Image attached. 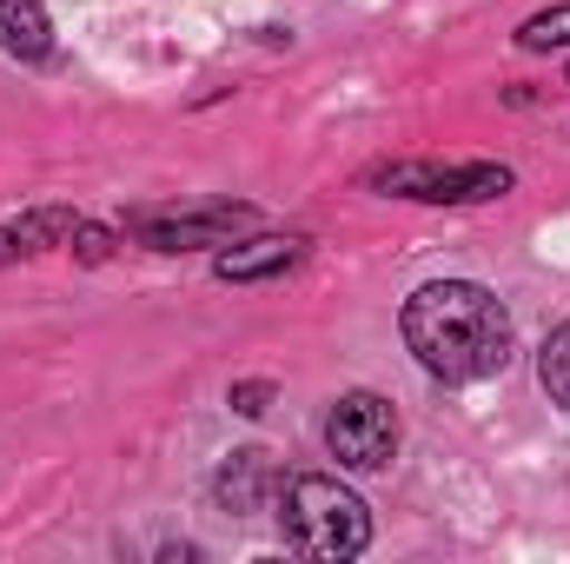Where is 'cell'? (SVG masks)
Wrapping results in <instances>:
<instances>
[{
	"instance_id": "6da1fadb",
	"label": "cell",
	"mask_w": 570,
	"mask_h": 564,
	"mask_svg": "<svg viewBox=\"0 0 570 564\" xmlns=\"http://www.w3.org/2000/svg\"><path fill=\"white\" fill-rule=\"evenodd\" d=\"M399 332L412 359L444 386H471L511 366V312L478 280H431L405 299Z\"/></svg>"
},
{
	"instance_id": "7a4b0ae2",
	"label": "cell",
	"mask_w": 570,
	"mask_h": 564,
	"mask_svg": "<svg viewBox=\"0 0 570 564\" xmlns=\"http://www.w3.org/2000/svg\"><path fill=\"white\" fill-rule=\"evenodd\" d=\"M279 525L305 558H358L372 545V512L325 471H298L279 485Z\"/></svg>"
},
{
	"instance_id": "3957f363",
	"label": "cell",
	"mask_w": 570,
	"mask_h": 564,
	"mask_svg": "<svg viewBox=\"0 0 570 564\" xmlns=\"http://www.w3.org/2000/svg\"><path fill=\"white\" fill-rule=\"evenodd\" d=\"M372 186L399 193V200H431V206H464V200H498L511 193V173L491 159H458V166H431V159H405V166H379Z\"/></svg>"
},
{
	"instance_id": "277c9868",
	"label": "cell",
	"mask_w": 570,
	"mask_h": 564,
	"mask_svg": "<svg viewBox=\"0 0 570 564\" xmlns=\"http://www.w3.org/2000/svg\"><path fill=\"white\" fill-rule=\"evenodd\" d=\"M325 445H332L338 465L379 471V465L399 451V419H392V406H385L379 392H345V399L332 406V419H325Z\"/></svg>"
},
{
	"instance_id": "5b68a950",
	"label": "cell",
	"mask_w": 570,
	"mask_h": 564,
	"mask_svg": "<svg viewBox=\"0 0 570 564\" xmlns=\"http://www.w3.org/2000/svg\"><path fill=\"white\" fill-rule=\"evenodd\" d=\"M246 206H206V213H179V220H134V233H146L159 253H179L193 240H226L233 226H246Z\"/></svg>"
},
{
	"instance_id": "8992f818",
	"label": "cell",
	"mask_w": 570,
	"mask_h": 564,
	"mask_svg": "<svg viewBox=\"0 0 570 564\" xmlns=\"http://www.w3.org/2000/svg\"><path fill=\"white\" fill-rule=\"evenodd\" d=\"M0 47L13 60H47L53 54V20L40 0H0Z\"/></svg>"
},
{
	"instance_id": "52a82bcc",
	"label": "cell",
	"mask_w": 570,
	"mask_h": 564,
	"mask_svg": "<svg viewBox=\"0 0 570 564\" xmlns=\"http://www.w3.org/2000/svg\"><path fill=\"white\" fill-rule=\"evenodd\" d=\"M285 266H298V240H246V246L219 253V280H266Z\"/></svg>"
},
{
	"instance_id": "ba28073f",
	"label": "cell",
	"mask_w": 570,
	"mask_h": 564,
	"mask_svg": "<svg viewBox=\"0 0 570 564\" xmlns=\"http://www.w3.org/2000/svg\"><path fill=\"white\" fill-rule=\"evenodd\" d=\"M273 485V465H266V451H233V465L219 471V498L233 505V512H259V492Z\"/></svg>"
},
{
	"instance_id": "9c48e42d",
	"label": "cell",
	"mask_w": 570,
	"mask_h": 564,
	"mask_svg": "<svg viewBox=\"0 0 570 564\" xmlns=\"http://www.w3.org/2000/svg\"><path fill=\"white\" fill-rule=\"evenodd\" d=\"M538 379H544L551 406H564V412H570V319L544 339V352H538Z\"/></svg>"
},
{
	"instance_id": "30bf717a",
	"label": "cell",
	"mask_w": 570,
	"mask_h": 564,
	"mask_svg": "<svg viewBox=\"0 0 570 564\" xmlns=\"http://www.w3.org/2000/svg\"><path fill=\"white\" fill-rule=\"evenodd\" d=\"M518 47H531V54L570 47V0H564V7H544V13H531V20L518 27Z\"/></svg>"
},
{
	"instance_id": "8fae6325",
	"label": "cell",
	"mask_w": 570,
	"mask_h": 564,
	"mask_svg": "<svg viewBox=\"0 0 570 564\" xmlns=\"http://www.w3.org/2000/svg\"><path fill=\"white\" fill-rule=\"evenodd\" d=\"M33 246H40V240H33L27 226H0V266H7V260H27Z\"/></svg>"
},
{
	"instance_id": "7c38bea8",
	"label": "cell",
	"mask_w": 570,
	"mask_h": 564,
	"mask_svg": "<svg viewBox=\"0 0 570 564\" xmlns=\"http://www.w3.org/2000/svg\"><path fill=\"white\" fill-rule=\"evenodd\" d=\"M266 399H273V386H233V412H246V419H259Z\"/></svg>"
}]
</instances>
